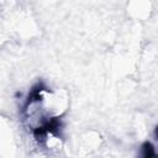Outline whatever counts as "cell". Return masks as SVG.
<instances>
[{
  "label": "cell",
  "instance_id": "6da1fadb",
  "mask_svg": "<svg viewBox=\"0 0 158 158\" xmlns=\"http://www.w3.org/2000/svg\"><path fill=\"white\" fill-rule=\"evenodd\" d=\"M0 128H1V127H0ZM1 138H2V136H1V131H0V143H1V141H2Z\"/></svg>",
  "mask_w": 158,
  "mask_h": 158
}]
</instances>
